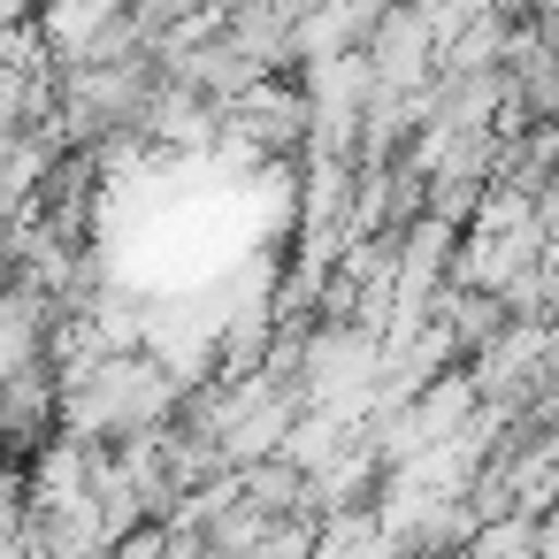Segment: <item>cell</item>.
Returning <instances> with one entry per match:
<instances>
[{"mask_svg":"<svg viewBox=\"0 0 559 559\" xmlns=\"http://www.w3.org/2000/svg\"><path fill=\"white\" fill-rule=\"evenodd\" d=\"M177 399H185V383L146 345H131V353H100L55 383V429H70L85 444H116V437L162 429L177 414Z\"/></svg>","mask_w":559,"mask_h":559,"instance_id":"cell-1","label":"cell"},{"mask_svg":"<svg viewBox=\"0 0 559 559\" xmlns=\"http://www.w3.org/2000/svg\"><path fill=\"white\" fill-rule=\"evenodd\" d=\"M360 55H368V78L383 93H414L437 70V39H429V24H421L414 0H391V9L376 16V32L360 39Z\"/></svg>","mask_w":559,"mask_h":559,"instance_id":"cell-2","label":"cell"}]
</instances>
